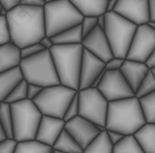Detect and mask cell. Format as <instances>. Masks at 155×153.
Returning a JSON list of instances; mask_svg holds the SVG:
<instances>
[{
  "instance_id": "19",
  "label": "cell",
  "mask_w": 155,
  "mask_h": 153,
  "mask_svg": "<svg viewBox=\"0 0 155 153\" xmlns=\"http://www.w3.org/2000/svg\"><path fill=\"white\" fill-rule=\"evenodd\" d=\"M21 68L15 67L0 72V102H5L10 92L23 80Z\"/></svg>"
},
{
  "instance_id": "40",
  "label": "cell",
  "mask_w": 155,
  "mask_h": 153,
  "mask_svg": "<svg viewBox=\"0 0 155 153\" xmlns=\"http://www.w3.org/2000/svg\"><path fill=\"white\" fill-rule=\"evenodd\" d=\"M20 5L28 7H44L45 1L44 0H21Z\"/></svg>"
},
{
  "instance_id": "1",
  "label": "cell",
  "mask_w": 155,
  "mask_h": 153,
  "mask_svg": "<svg viewBox=\"0 0 155 153\" xmlns=\"http://www.w3.org/2000/svg\"><path fill=\"white\" fill-rule=\"evenodd\" d=\"M10 41L18 47L38 43L46 35L43 7L19 5L6 15Z\"/></svg>"
},
{
  "instance_id": "17",
  "label": "cell",
  "mask_w": 155,
  "mask_h": 153,
  "mask_svg": "<svg viewBox=\"0 0 155 153\" xmlns=\"http://www.w3.org/2000/svg\"><path fill=\"white\" fill-rule=\"evenodd\" d=\"M150 70L151 69L147 67L145 62L125 59L120 71H121L122 75L125 77V79L128 81V83L130 84V86L136 93L137 89L139 88L140 83L142 82V80L147 75Z\"/></svg>"
},
{
  "instance_id": "42",
  "label": "cell",
  "mask_w": 155,
  "mask_h": 153,
  "mask_svg": "<svg viewBox=\"0 0 155 153\" xmlns=\"http://www.w3.org/2000/svg\"><path fill=\"white\" fill-rule=\"evenodd\" d=\"M147 3H149L150 20L155 21V0H147Z\"/></svg>"
},
{
  "instance_id": "32",
  "label": "cell",
  "mask_w": 155,
  "mask_h": 153,
  "mask_svg": "<svg viewBox=\"0 0 155 153\" xmlns=\"http://www.w3.org/2000/svg\"><path fill=\"white\" fill-rule=\"evenodd\" d=\"M45 50L43 48V46L41 45V43H34V44H30L25 47L21 48V58H30V57H33V56L37 55L41 52Z\"/></svg>"
},
{
  "instance_id": "29",
  "label": "cell",
  "mask_w": 155,
  "mask_h": 153,
  "mask_svg": "<svg viewBox=\"0 0 155 153\" xmlns=\"http://www.w3.org/2000/svg\"><path fill=\"white\" fill-rule=\"evenodd\" d=\"M28 81L23 79L19 84H18L8 95V98H6L5 102L9 104L17 103V102H21L28 98Z\"/></svg>"
},
{
  "instance_id": "11",
  "label": "cell",
  "mask_w": 155,
  "mask_h": 153,
  "mask_svg": "<svg viewBox=\"0 0 155 153\" xmlns=\"http://www.w3.org/2000/svg\"><path fill=\"white\" fill-rule=\"evenodd\" d=\"M154 49L155 30L147 26V24L139 25L130 44L126 59L147 62Z\"/></svg>"
},
{
  "instance_id": "49",
  "label": "cell",
  "mask_w": 155,
  "mask_h": 153,
  "mask_svg": "<svg viewBox=\"0 0 155 153\" xmlns=\"http://www.w3.org/2000/svg\"><path fill=\"white\" fill-rule=\"evenodd\" d=\"M45 3H48V2H55V1H58V0H44Z\"/></svg>"
},
{
  "instance_id": "39",
  "label": "cell",
  "mask_w": 155,
  "mask_h": 153,
  "mask_svg": "<svg viewBox=\"0 0 155 153\" xmlns=\"http://www.w3.org/2000/svg\"><path fill=\"white\" fill-rule=\"evenodd\" d=\"M21 3V0H0L1 8L6 9L7 11H10L11 9L15 8Z\"/></svg>"
},
{
  "instance_id": "3",
  "label": "cell",
  "mask_w": 155,
  "mask_h": 153,
  "mask_svg": "<svg viewBox=\"0 0 155 153\" xmlns=\"http://www.w3.org/2000/svg\"><path fill=\"white\" fill-rule=\"evenodd\" d=\"M83 50L82 44L54 45L49 49L60 84L79 90Z\"/></svg>"
},
{
  "instance_id": "20",
  "label": "cell",
  "mask_w": 155,
  "mask_h": 153,
  "mask_svg": "<svg viewBox=\"0 0 155 153\" xmlns=\"http://www.w3.org/2000/svg\"><path fill=\"white\" fill-rule=\"evenodd\" d=\"M69 1L83 14V17L87 15L97 17L100 14L106 13L108 0H69Z\"/></svg>"
},
{
  "instance_id": "18",
  "label": "cell",
  "mask_w": 155,
  "mask_h": 153,
  "mask_svg": "<svg viewBox=\"0 0 155 153\" xmlns=\"http://www.w3.org/2000/svg\"><path fill=\"white\" fill-rule=\"evenodd\" d=\"M21 49L12 42L0 45V72L19 67L21 62Z\"/></svg>"
},
{
  "instance_id": "28",
  "label": "cell",
  "mask_w": 155,
  "mask_h": 153,
  "mask_svg": "<svg viewBox=\"0 0 155 153\" xmlns=\"http://www.w3.org/2000/svg\"><path fill=\"white\" fill-rule=\"evenodd\" d=\"M0 122L9 138H13V121H12L11 106L7 102L0 104Z\"/></svg>"
},
{
  "instance_id": "27",
  "label": "cell",
  "mask_w": 155,
  "mask_h": 153,
  "mask_svg": "<svg viewBox=\"0 0 155 153\" xmlns=\"http://www.w3.org/2000/svg\"><path fill=\"white\" fill-rule=\"evenodd\" d=\"M147 122L155 124V91L139 98Z\"/></svg>"
},
{
  "instance_id": "8",
  "label": "cell",
  "mask_w": 155,
  "mask_h": 153,
  "mask_svg": "<svg viewBox=\"0 0 155 153\" xmlns=\"http://www.w3.org/2000/svg\"><path fill=\"white\" fill-rule=\"evenodd\" d=\"M78 91L60 83L46 86L33 102L43 115L64 119V113Z\"/></svg>"
},
{
  "instance_id": "41",
  "label": "cell",
  "mask_w": 155,
  "mask_h": 153,
  "mask_svg": "<svg viewBox=\"0 0 155 153\" xmlns=\"http://www.w3.org/2000/svg\"><path fill=\"white\" fill-rule=\"evenodd\" d=\"M39 43H41V45L43 46V48L46 50H49L50 48L53 47L54 45V42H53V39H51V37L50 36H47V35H45L44 37H43L41 41H39Z\"/></svg>"
},
{
  "instance_id": "45",
  "label": "cell",
  "mask_w": 155,
  "mask_h": 153,
  "mask_svg": "<svg viewBox=\"0 0 155 153\" xmlns=\"http://www.w3.org/2000/svg\"><path fill=\"white\" fill-rule=\"evenodd\" d=\"M97 26L104 28V26H105V13L97 15Z\"/></svg>"
},
{
  "instance_id": "14",
  "label": "cell",
  "mask_w": 155,
  "mask_h": 153,
  "mask_svg": "<svg viewBox=\"0 0 155 153\" xmlns=\"http://www.w3.org/2000/svg\"><path fill=\"white\" fill-rule=\"evenodd\" d=\"M81 44L83 45L84 49L89 50L90 53L96 56L97 58H100L104 62L114 57L105 32L100 26H96L91 33L84 36Z\"/></svg>"
},
{
  "instance_id": "9",
  "label": "cell",
  "mask_w": 155,
  "mask_h": 153,
  "mask_svg": "<svg viewBox=\"0 0 155 153\" xmlns=\"http://www.w3.org/2000/svg\"><path fill=\"white\" fill-rule=\"evenodd\" d=\"M79 115L103 129H106V117H107L109 102L100 92L97 88L79 90Z\"/></svg>"
},
{
  "instance_id": "44",
  "label": "cell",
  "mask_w": 155,
  "mask_h": 153,
  "mask_svg": "<svg viewBox=\"0 0 155 153\" xmlns=\"http://www.w3.org/2000/svg\"><path fill=\"white\" fill-rule=\"evenodd\" d=\"M118 0H108L107 1V7H106V12H111L115 10L117 6Z\"/></svg>"
},
{
  "instance_id": "51",
  "label": "cell",
  "mask_w": 155,
  "mask_h": 153,
  "mask_svg": "<svg viewBox=\"0 0 155 153\" xmlns=\"http://www.w3.org/2000/svg\"><path fill=\"white\" fill-rule=\"evenodd\" d=\"M54 153H61V152H58V151H54Z\"/></svg>"
},
{
  "instance_id": "7",
  "label": "cell",
  "mask_w": 155,
  "mask_h": 153,
  "mask_svg": "<svg viewBox=\"0 0 155 153\" xmlns=\"http://www.w3.org/2000/svg\"><path fill=\"white\" fill-rule=\"evenodd\" d=\"M13 121V138L19 141L35 139L43 114L32 100L10 104Z\"/></svg>"
},
{
  "instance_id": "36",
  "label": "cell",
  "mask_w": 155,
  "mask_h": 153,
  "mask_svg": "<svg viewBox=\"0 0 155 153\" xmlns=\"http://www.w3.org/2000/svg\"><path fill=\"white\" fill-rule=\"evenodd\" d=\"M124 61H125L124 58L113 57V58H110L105 62V70H108V71H110V70H120Z\"/></svg>"
},
{
  "instance_id": "22",
  "label": "cell",
  "mask_w": 155,
  "mask_h": 153,
  "mask_svg": "<svg viewBox=\"0 0 155 153\" xmlns=\"http://www.w3.org/2000/svg\"><path fill=\"white\" fill-rule=\"evenodd\" d=\"M53 149L54 151H58L61 153H83L84 150L66 129L61 131L60 136L53 145Z\"/></svg>"
},
{
  "instance_id": "35",
  "label": "cell",
  "mask_w": 155,
  "mask_h": 153,
  "mask_svg": "<svg viewBox=\"0 0 155 153\" xmlns=\"http://www.w3.org/2000/svg\"><path fill=\"white\" fill-rule=\"evenodd\" d=\"M10 41V34L8 31V24H7L6 17L0 15V45L6 44Z\"/></svg>"
},
{
  "instance_id": "43",
  "label": "cell",
  "mask_w": 155,
  "mask_h": 153,
  "mask_svg": "<svg viewBox=\"0 0 155 153\" xmlns=\"http://www.w3.org/2000/svg\"><path fill=\"white\" fill-rule=\"evenodd\" d=\"M147 66L150 68V69H152V68L155 67V49L153 50V53L151 54V56L149 57V59L147 60Z\"/></svg>"
},
{
  "instance_id": "4",
  "label": "cell",
  "mask_w": 155,
  "mask_h": 153,
  "mask_svg": "<svg viewBox=\"0 0 155 153\" xmlns=\"http://www.w3.org/2000/svg\"><path fill=\"white\" fill-rule=\"evenodd\" d=\"M44 19L46 35L53 37L68 28L81 24L83 14L69 0H58L45 3Z\"/></svg>"
},
{
  "instance_id": "31",
  "label": "cell",
  "mask_w": 155,
  "mask_h": 153,
  "mask_svg": "<svg viewBox=\"0 0 155 153\" xmlns=\"http://www.w3.org/2000/svg\"><path fill=\"white\" fill-rule=\"evenodd\" d=\"M77 116H79V94L78 93L70 102L69 106H68V108H67L66 113H64V120L68 121L70 119H73Z\"/></svg>"
},
{
  "instance_id": "12",
  "label": "cell",
  "mask_w": 155,
  "mask_h": 153,
  "mask_svg": "<svg viewBox=\"0 0 155 153\" xmlns=\"http://www.w3.org/2000/svg\"><path fill=\"white\" fill-rule=\"evenodd\" d=\"M64 129L77 140L78 143L83 149L87 147L100 135L101 131L106 130L80 115L74 117L73 119L66 121Z\"/></svg>"
},
{
  "instance_id": "10",
  "label": "cell",
  "mask_w": 155,
  "mask_h": 153,
  "mask_svg": "<svg viewBox=\"0 0 155 153\" xmlns=\"http://www.w3.org/2000/svg\"><path fill=\"white\" fill-rule=\"evenodd\" d=\"M97 89L108 102L134 96V91L122 75L120 70H106Z\"/></svg>"
},
{
  "instance_id": "37",
  "label": "cell",
  "mask_w": 155,
  "mask_h": 153,
  "mask_svg": "<svg viewBox=\"0 0 155 153\" xmlns=\"http://www.w3.org/2000/svg\"><path fill=\"white\" fill-rule=\"evenodd\" d=\"M42 90H43V86L37 85V84L28 83V98L33 101L34 98L38 96L39 93L42 92Z\"/></svg>"
},
{
  "instance_id": "38",
  "label": "cell",
  "mask_w": 155,
  "mask_h": 153,
  "mask_svg": "<svg viewBox=\"0 0 155 153\" xmlns=\"http://www.w3.org/2000/svg\"><path fill=\"white\" fill-rule=\"evenodd\" d=\"M106 132H107V136L109 138V140H110V142L113 143V145H116L117 143H119L124 139V137H125V135H122L115 130H106Z\"/></svg>"
},
{
  "instance_id": "13",
  "label": "cell",
  "mask_w": 155,
  "mask_h": 153,
  "mask_svg": "<svg viewBox=\"0 0 155 153\" xmlns=\"http://www.w3.org/2000/svg\"><path fill=\"white\" fill-rule=\"evenodd\" d=\"M114 12L138 26L150 20L147 0H118Z\"/></svg>"
},
{
  "instance_id": "33",
  "label": "cell",
  "mask_w": 155,
  "mask_h": 153,
  "mask_svg": "<svg viewBox=\"0 0 155 153\" xmlns=\"http://www.w3.org/2000/svg\"><path fill=\"white\" fill-rule=\"evenodd\" d=\"M96 26H97V17H93V15L84 17L83 20H82V22H81V28H82L83 37L86 36L87 34L91 33Z\"/></svg>"
},
{
  "instance_id": "47",
  "label": "cell",
  "mask_w": 155,
  "mask_h": 153,
  "mask_svg": "<svg viewBox=\"0 0 155 153\" xmlns=\"http://www.w3.org/2000/svg\"><path fill=\"white\" fill-rule=\"evenodd\" d=\"M7 138H9V137L7 136L6 130H5V128L2 127V125H1V122H0V142L3 141L5 139H7Z\"/></svg>"
},
{
  "instance_id": "53",
  "label": "cell",
  "mask_w": 155,
  "mask_h": 153,
  "mask_svg": "<svg viewBox=\"0 0 155 153\" xmlns=\"http://www.w3.org/2000/svg\"><path fill=\"white\" fill-rule=\"evenodd\" d=\"M0 104H1V102H0Z\"/></svg>"
},
{
  "instance_id": "30",
  "label": "cell",
  "mask_w": 155,
  "mask_h": 153,
  "mask_svg": "<svg viewBox=\"0 0 155 153\" xmlns=\"http://www.w3.org/2000/svg\"><path fill=\"white\" fill-rule=\"evenodd\" d=\"M154 91H155V75L150 70L149 72H147V75L142 80V82L140 83L139 88L137 89L136 93H134V96L140 98L142 96H144V95H147Z\"/></svg>"
},
{
  "instance_id": "21",
  "label": "cell",
  "mask_w": 155,
  "mask_h": 153,
  "mask_svg": "<svg viewBox=\"0 0 155 153\" xmlns=\"http://www.w3.org/2000/svg\"><path fill=\"white\" fill-rule=\"evenodd\" d=\"M144 153H155V124L145 122L134 134Z\"/></svg>"
},
{
  "instance_id": "16",
  "label": "cell",
  "mask_w": 155,
  "mask_h": 153,
  "mask_svg": "<svg viewBox=\"0 0 155 153\" xmlns=\"http://www.w3.org/2000/svg\"><path fill=\"white\" fill-rule=\"evenodd\" d=\"M64 125H66V121L62 118H56V117L43 115L37 132H36L35 139L45 145L53 147L56 140L60 136L61 131L64 129Z\"/></svg>"
},
{
  "instance_id": "50",
  "label": "cell",
  "mask_w": 155,
  "mask_h": 153,
  "mask_svg": "<svg viewBox=\"0 0 155 153\" xmlns=\"http://www.w3.org/2000/svg\"><path fill=\"white\" fill-rule=\"evenodd\" d=\"M151 71H152V72L155 75V67H154V68H152V69H151Z\"/></svg>"
},
{
  "instance_id": "34",
  "label": "cell",
  "mask_w": 155,
  "mask_h": 153,
  "mask_svg": "<svg viewBox=\"0 0 155 153\" xmlns=\"http://www.w3.org/2000/svg\"><path fill=\"white\" fill-rule=\"evenodd\" d=\"M18 141L14 138H7L0 142V153H14Z\"/></svg>"
},
{
  "instance_id": "2",
  "label": "cell",
  "mask_w": 155,
  "mask_h": 153,
  "mask_svg": "<svg viewBox=\"0 0 155 153\" xmlns=\"http://www.w3.org/2000/svg\"><path fill=\"white\" fill-rule=\"evenodd\" d=\"M145 122L141 104L137 96L109 102L106 130H115L129 136L136 134Z\"/></svg>"
},
{
  "instance_id": "48",
  "label": "cell",
  "mask_w": 155,
  "mask_h": 153,
  "mask_svg": "<svg viewBox=\"0 0 155 153\" xmlns=\"http://www.w3.org/2000/svg\"><path fill=\"white\" fill-rule=\"evenodd\" d=\"M147 26H150L151 28H153V30H155V21L149 20V21L147 22Z\"/></svg>"
},
{
  "instance_id": "15",
  "label": "cell",
  "mask_w": 155,
  "mask_h": 153,
  "mask_svg": "<svg viewBox=\"0 0 155 153\" xmlns=\"http://www.w3.org/2000/svg\"><path fill=\"white\" fill-rule=\"evenodd\" d=\"M104 70H105V62L90 53L89 50L84 49L80 70L79 90L92 88L94 80Z\"/></svg>"
},
{
  "instance_id": "24",
  "label": "cell",
  "mask_w": 155,
  "mask_h": 153,
  "mask_svg": "<svg viewBox=\"0 0 155 153\" xmlns=\"http://www.w3.org/2000/svg\"><path fill=\"white\" fill-rule=\"evenodd\" d=\"M114 145L107 136L106 130H103L86 148L83 153H113Z\"/></svg>"
},
{
  "instance_id": "5",
  "label": "cell",
  "mask_w": 155,
  "mask_h": 153,
  "mask_svg": "<svg viewBox=\"0 0 155 153\" xmlns=\"http://www.w3.org/2000/svg\"><path fill=\"white\" fill-rule=\"evenodd\" d=\"M138 25L133 24L116 12H106L104 32L106 34L114 57L127 58V54Z\"/></svg>"
},
{
  "instance_id": "6",
  "label": "cell",
  "mask_w": 155,
  "mask_h": 153,
  "mask_svg": "<svg viewBox=\"0 0 155 153\" xmlns=\"http://www.w3.org/2000/svg\"><path fill=\"white\" fill-rule=\"evenodd\" d=\"M23 78L28 83L43 88L59 84V78L49 50H43L37 55L24 58L20 62Z\"/></svg>"
},
{
  "instance_id": "25",
  "label": "cell",
  "mask_w": 155,
  "mask_h": 153,
  "mask_svg": "<svg viewBox=\"0 0 155 153\" xmlns=\"http://www.w3.org/2000/svg\"><path fill=\"white\" fill-rule=\"evenodd\" d=\"M14 153H54V149L50 145L33 139L19 141Z\"/></svg>"
},
{
  "instance_id": "23",
  "label": "cell",
  "mask_w": 155,
  "mask_h": 153,
  "mask_svg": "<svg viewBox=\"0 0 155 153\" xmlns=\"http://www.w3.org/2000/svg\"><path fill=\"white\" fill-rule=\"evenodd\" d=\"M55 45H74L81 44L83 41V33L81 24H78L75 26L68 28L66 31H62L57 35L51 37Z\"/></svg>"
},
{
  "instance_id": "52",
  "label": "cell",
  "mask_w": 155,
  "mask_h": 153,
  "mask_svg": "<svg viewBox=\"0 0 155 153\" xmlns=\"http://www.w3.org/2000/svg\"><path fill=\"white\" fill-rule=\"evenodd\" d=\"M0 10H1V5H0Z\"/></svg>"
},
{
  "instance_id": "46",
  "label": "cell",
  "mask_w": 155,
  "mask_h": 153,
  "mask_svg": "<svg viewBox=\"0 0 155 153\" xmlns=\"http://www.w3.org/2000/svg\"><path fill=\"white\" fill-rule=\"evenodd\" d=\"M105 71L106 70H104L102 73H101L98 77H97L96 79L94 80V82H93V84H92V88H97V86L100 85V83H101V81H102V79H103V77H104V73H105Z\"/></svg>"
},
{
  "instance_id": "26",
  "label": "cell",
  "mask_w": 155,
  "mask_h": 153,
  "mask_svg": "<svg viewBox=\"0 0 155 153\" xmlns=\"http://www.w3.org/2000/svg\"><path fill=\"white\" fill-rule=\"evenodd\" d=\"M113 153H144V151L139 145L134 135H129L124 137L119 143L114 145Z\"/></svg>"
}]
</instances>
